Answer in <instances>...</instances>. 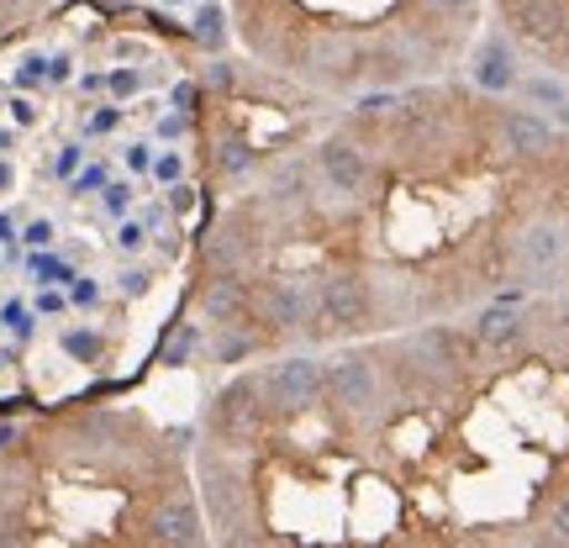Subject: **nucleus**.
Listing matches in <instances>:
<instances>
[{"instance_id":"1","label":"nucleus","mask_w":569,"mask_h":548,"mask_svg":"<svg viewBox=\"0 0 569 548\" xmlns=\"http://www.w3.org/2000/svg\"><path fill=\"white\" fill-rule=\"evenodd\" d=\"M311 322L306 332L311 338H353V332H365L369 317H375V296H369V285L359 275H327L317 290H311V311H306Z\"/></svg>"},{"instance_id":"2","label":"nucleus","mask_w":569,"mask_h":548,"mask_svg":"<svg viewBox=\"0 0 569 548\" xmlns=\"http://www.w3.org/2000/svg\"><path fill=\"white\" fill-rule=\"evenodd\" d=\"M259 396H264V417L269 411H311L317 396H322V369L290 353V359H274V365L259 375Z\"/></svg>"},{"instance_id":"3","label":"nucleus","mask_w":569,"mask_h":548,"mask_svg":"<svg viewBox=\"0 0 569 548\" xmlns=\"http://www.w3.org/2000/svg\"><path fill=\"white\" fill-rule=\"evenodd\" d=\"M264 422V396H259V375H243L211 401V432L222 444H243Z\"/></svg>"},{"instance_id":"4","label":"nucleus","mask_w":569,"mask_h":548,"mask_svg":"<svg viewBox=\"0 0 569 548\" xmlns=\"http://www.w3.org/2000/svg\"><path fill=\"white\" fill-rule=\"evenodd\" d=\"M306 311H311V296H306L296 280H264L253 285V311L264 332H301L306 327Z\"/></svg>"},{"instance_id":"5","label":"nucleus","mask_w":569,"mask_h":548,"mask_svg":"<svg viewBox=\"0 0 569 548\" xmlns=\"http://www.w3.org/2000/svg\"><path fill=\"white\" fill-rule=\"evenodd\" d=\"M142 538H148V544H169V548L206 544V517H201V507H196L190 496H163L159 507L148 511Z\"/></svg>"},{"instance_id":"6","label":"nucleus","mask_w":569,"mask_h":548,"mask_svg":"<svg viewBox=\"0 0 569 548\" xmlns=\"http://www.w3.org/2000/svg\"><path fill=\"white\" fill-rule=\"evenodd\" d=\"M322 390L348 411H365L375 396H380V375H375V359L365 353H338L332 365L322 369Z\"/></svg>"},{"instance_id":"7","label":"nucleus","mask_w":569,"mask_h":548,"mask_svg":"<svg viewBox=\"0 0 569 548\" xmlns=\"http://www.w3.org/2000/svg\"><path fill=\"white\" fill-rule=\"evenodd\" d=\"M311 163H317V175H322V185L332 196H365L369 163L348 138H322L317 153H311Z\"/></svg>"},{"instance_id":"8","label":"nucleus","mask_w":569,"mask_h":548,"mask_svg":"<svg viewBox=\"0 0 569 548\" xmlns=\"http://www.w3.org/2000/svg\"><path fill=\"white\" fill-rule=\"evenodd\" d=\"M201 311L211 317V327L243 322L248 311H253V285H248L243 269H217V275L201 285Z\"/></svg>"},{"instance_id":"9","label":"nucleus","mask_w":569,"mask_h":548,"mask_svg":"<svg viewBox=\"0 0 569 548\" xmlns=\"http://www.w3.org/2000/svg\"><path fill=\"white\" fill-rule=\"evenodd\" d=\"M475 84L490 90V96H507L517 84V59H511V42L501 32H486L480 48H475Z\"/></svg>"},{"instance_id":"10","label":"nucleus","mask_w":569,"mask_h":548,"mask_svg":"<svg viewBox=\"0 0 569 548\" xmlns=\"http://www.w3.org/2000/svg\"><path fill=\"white\" fill-rule=\"evenodd\" d=\"M411 74V48H401V38H386V42H375L369 48V63H365V80L375 84H401Z\"/></svg>"},{"instance_id":"11","label":"nucleus","mask_w":569,"mask_h":548,"mask_svg":"<svg viewBox=\"0 0 569 548\" xmlns=\"http://www.w3.org/2000/svg\"><path fill=\"white\" fill-rule=\"evenodd\" d=\"M211 353H217V365H243V359L259 353V338H253V332H238V322H227V327H217Z\"/></svg>"},{"instance_id":"12","label":"nucleus","mask_w":569,"mask_h":548,"mask_svg":"<svg viewBox=\"0 0 569 548\" xmlns=\"http://www.w3.org/2000/svg\"><path fill=\"white\" fill-rule=\"evenodd\" d=\"M190 38L201 42V48H211V53H222V42H227V11L217 6V0H206L201 11L190 17Z\"/></svg>"},{"instance_id":"13","label":"nucleus","mask_w":569,"mask_h":548,"mask_svg":"<svg viewBox=\"0 0 569 548\" xmlns=\"http://www.w3.org/2000/svg\"><path fill=\"white\" fill-rule=\"evenodd\" d=\"M253 163H259V148H253V142H243V138H227L222 148H217V169H222L227 180H243Z\"/></svg>"},{"instance_id":"14","label":"nucleus","mask_w":569,"mask_h":548,"mask_svg":"<svg viewBox=\"0 0 569 548\" xmlns=\"http://www.w3.org/2000/svg\"><path fill=\"white\" fill-rule=\"evenodd\" d=\"M101 348H106V338L96 332V327H69V332H63V353H69V359H80V365L101 359Z\"/></svg>"},{"instance_id":"15","label":"nucleus","mask_w":569,"mask_h":548,"mask_svg":"<svg viewBox=\"0 0 569 548\" xmlns=\"http://www.w3.org/2000/svg\"><path fill=\"white\" fill-rule=\"evenodd\" d=\"M27 269H32V275H38L42 285H69L74 275H80L74 265H63V259H53V253H42V248L32 253V259H27Z\"/></svg>"},{"instance_id":"16","label":"nucleus","mask_w":569,"mask_h":548,"mask_svg":"<svg viewBox=\"0 0 569 548\" xmlns=\"http://www.w3.org/2000/svg\"><path fill=\"white\" fill-rule=\"evenodd\" d=\"M196 348H201V332H196V327H174V338L163 348V365H190Z\"/></svg>"},{"instance_id":"17","label":"nucleus","mask_w":569,"mask_h":548,"mask_svg":"<svg viewBox=\"0 0 569 548\" xmlns=\"http://www.w3.org/2000/svg\"><path fill=\"white\" fill-rule=\"evenodd\" d=\"M159 185H174L184 180V153H174V148H163V153H153V169H148Z\"/></svg>"},{"instance_id":"18","label":"nucleus","mask_w":569,"mask_h":548,"mask_svg":"<svg viewBox=\"0 0 569 548\" xmlns=\"http://www.w3.org/2000/svg\"><path fill=\"white\" fill-rule=\"evenodd\" d=\"M80 169H84V142H63L59 159H53V175H59V180H74Z\"/></svg>"},{"instance_id":"19","label":"nucleus","mask_w":569,"mask_h":548,"mask_svg":"<svg viewBox=\"0 0 569 548\" xmlns=\"http://www.w3.org/2000/svg\"><path fill=\"white\" fill-rule=\"evenodd\" d=\"M0 322L11 327L17 338H32V311H27L21 301H6V306H0Z\"/></svg>"},{"instance_id":"20","label":"nucleus","mask_w":569,"mask_h":548,"mask_svg":"<svg viewBox=\"0 0 569 548\" xmlns=\"http://www.w3.org/2000/svg\"><path fill=\"white\" fill-rule=\"evenodd\" d=\"M42 80H48V59H42V53H27L21 69H17V84L21 90H32V84H42Z\"/></svg>"},{"instance_id":"21","label":"nucleus","mask_w":569,"mask_h":548,"mask_svg":"<svg viewBox=\"0 0 569 548\" xmlns=\"http://www.w3.org/2000/svg\"><path fill=\"white\" fill-rule=\"evenodd\" d=\"M106 84H111V96H117V101H127V96H138V90H142L138 69H111V74H106Z\"/></svg>"},{"instance_id":"22","label":"nucleus","mask_w":569,"mask_h":548,"mask_svg":"<svg viewBox=\"0 0 569 548\" xmlns=\"http://www.w3.org/2000/svg\"><path fill=\"white\" fill-rule=\"evenodd\" d=\"M53 238H59V227L48 222V217H32V222H27V232H21V243H27V248H48Z\"/></svg>"},{"instance_id":"23","label":"nucleus","mask_w":569,"mask_h":548,"mask_svg":"<svg viewBox=\"0 0 569 548\" xmlns=\"http://www.w3.org/2000/svg\"><path fill=\"white\" fill-rule=\"evenodd\" d=\"M96 190H106V169L96 163V169H80L74 180H69V196H96Z\"/></svg>"},{"instance_id":"24","label":"nucleus","mask_w":569,"mask_h":548,"mask_svg":"<svg viewBox=\"0 0 569 548\" xmlns=\"http://www.w3.org/2000/svg\"><path fill=\"white\" fill-rule=\"evenodd\" d=\"M101 301V285L90 280V275H74L69 280V306H96Z\"/></svg>"},{"instance_id":"25","label":"nucleus","mask_w":569,"mask_h":548,"mask_svg":"<svg viewBox=\"0 0 569 548\" xmlns=\"http://www.w3.org/2000/svg\"><path fill=\"white\" fill-rule=\"evenodd\" d=\"M117 127H122V111H117V106H101V111L84 122V132H90V138H106V132H117Z\"/></svg>"},{"instance_id":"26","label":"nucleus","mask_w":569,"mask_h":548,"mask_svg":"<svg viewBox=\"0 0 569 548\" xmlns=\"http://www.w3.org/2000/svg\"><path fill=\"white\" fill-rule=\"evenodd\" d=\"M427 11H432V17H475V6H480V0H422Z\"/></svg>"},{"instance_id":"27","label":"nucleus","mask_w":569,"mask_h":548,"mask_svg":"<svg viewBox=\"0 0 569 548\" xmlns=\"http://www.w3.org/2000/svg\"><path fill=\"white\" fill-rule=\"evenodd\" d=\"M101 206L111 211V217H127V206H132V185H106Z\"/></svg>"},{"instance_id":"28","label":"nucleus","mask_w":569,"mask_h":548,"mask_svg":"<svg viewBox=\"0 0 569 548\" xmlns=\"http://www.w3.org/2000/svg\"><path fill=\"white\" fill-rule=\"evenodd\" d=\"M122 159H127V169H132V175H148V169H153V148H148V142H127Z\"/></svg>"},{"instance_id":"29","label":"nucleus","mask_w":569,"mask_h":548,"mask_svg":"<svg viewBox=\"0 0 569 548\" xmlns=\"http://www.w3.org/2000/svg\"><path fill=\"white\" fill-rule=\"evenodd\" d=\"M142 243H148V227H142V222H122V232H117V248H122V253H138Z\"/></svg>"},{"instance_id":"30","label":"nucleus","mask_w":569,"mask_h":548,"mask_svg":"<svg viewBox=\"0 0 569 548\" xmlns=\"http://www.w3.org/2000/svg\"><path fill=\"white\" fill-rule=\"evenodd\" d=\"M169 101H174V106H180V111H184V117H190V111L201 106V84H190V80H184V84H174V96H169Z\"/></svg>"},{"instance_id":"31","label":"nucleus","mask_w":569,"mask_h":548,"mask_svg":"<svg viewBox=\"0 0 569 548\" xmlns=\"http://www.w3.org/2000/svg\"><path fill=\"white\" fill-rule=\"evenodd\" d=\"M38 311H42V317H63V311H69V296H59V290H42Z\"/></svg>"},{"instance_id":"32","label":"nucleus","mask_w":569,"mask_h":548,"mask_svg":"<svg viewBox=\"0 0 569 548\" xmlns=\"http://www.w3.org/2000/svg\"><path fill=\"white\" fill-rule=\"evenodd\" d=\"M11 122H17V127H32V122H38V106L27 101V96H17V101H11Z\"/></svg>"},{"instance_id":"33","label":"nucleus","mask_w":569,"mask_h":548,"mask_svg":"<svg viewBox=\"0 0 569 548\" xmlns=\"http://www.w3.org/2000/svg\"><path fill=\"white\" fill-rule=\"evenodd\" d=\"M69 74H74V63H69V53H59V59H48V80H53V84H63Z\"/></svg>"},{"instance_id":"34","label":"nucleus","mask_w":569,"mask_h":548,"mask_svg":"<svg viewBox=\"0 0 569 548\" xmlns=\"http://www.w3.org/2000/svg\"><path fill=\"white\" fill-rule=\"evenodd\" d=\"M122 290H127V296H142V290H148V269H127Z\"/></svg>"},{"instance_id":"35","label":"nucleus","mask_w":569,"mask_h":548,"mask_svg":"<svg viewBox=\"0 0 569 548\" xmlns=\"http://www.w3.org/2000/svg\"><path fill=\"white\" fill-rule=\"evenodd\" d=\"M184 127H190V122H184V111H174V117H163V122H159V138H180Z\"/></svg>"},{"instance_id":"36","label":"nucleus","mask_w":569,"mask_h":548,"mask_svg":"<svg viewBox=\"0 0 569 548\" xmlns=\"http://www.w3.org/2000/svg\"><path fill=\"white\" fill-rule=\"evenodd\" d=\"M206 80H211V84H222V90H227V84H232V63H222V59H217V63H211V69H206Z\"/></svg>"},{"instance_id":"37","label":"nucleus","mask_w":569,"mask_h":548,"mask_svg":"<svg viewBox=\"0 0 569 548\" xmlns=\"http://www.w3.org/2000/svg\"><path fill=\"white\" fill-rule=\"evenodd\" d=\"M11 185H17V169H11V163H6V153H0V190H11Z\"/></svg>"},{"instance_id":"38","label":"nucleus","mask_w":569,"mask_h":548,"mask_svg":"<svg viewBox=\"0 0 569 548\" xmlns=\"http://www.w3.org/2000/svg\"><path fill=\"white\" fill-rule=\"evenodd\" d=\"M11 444H17V427H11V422H0V454H6Z\"/></svg>"},{"instance_id":"39","label":"nucleus","mask_w":569,"mask_h":548,"mask_svg":"<svg viewBox=\"0 0 569 548\" xmlns=\"http://www.w3.org/2000/svg\"><path fill=\"white\" fill-rule=\"evenodd\" d=\"M11 238H17V227H11V217L0 211V243H11Z\"/></svg>"},{"instance_id":"40","label":"nucleus","mask_w":569,"mask_h":548,"mask_svg":"<svg viewBox=\"0 0 569 548\" xmlns=\"http://www.w3.org/2000/svg\"><path fill=\"white\" fill-rule=\"evenodd\" d=\"M11 142H17L11 132H0V153H11Z\"/></svg>"}]
</instances>
